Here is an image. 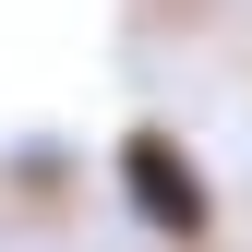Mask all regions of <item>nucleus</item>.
Listing matches in <instances>:
<instances>
[{
    "label": "nucleus",
    "mask_w": 252,
    "mask_h": 252,
    "mask_svg": "<svg viewBox=\"0 0 252 252\" xmlns=\"http://www.w3.org/2000/svg\"><path fill=\"white\" fill-rule=\"evenodd\" d=\"M120 192H132V216H144L156 240H204V228H216V180L192 168V144L156 132V120L120 132Z\"/></svg>",
    "instance_id": "obj_1"
}]
</instances>
